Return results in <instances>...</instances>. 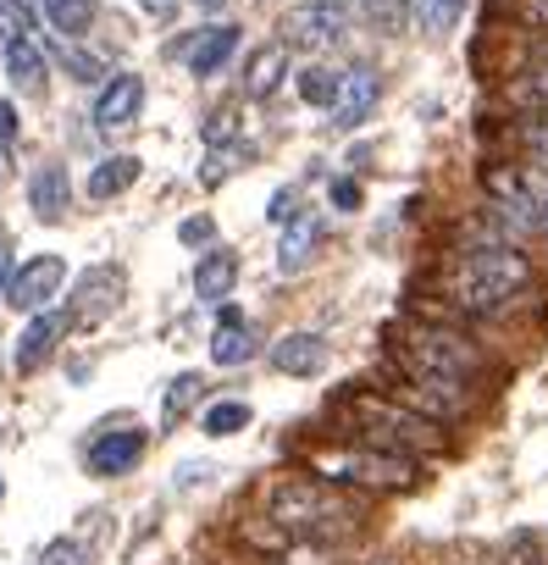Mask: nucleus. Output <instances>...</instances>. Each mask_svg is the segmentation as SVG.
<instances>
[{"label":"nucleus","instance_id":"nucleus-7","mask_svg":"<svg viewBox=\"0 0 548 565\" xmlns=\"http://www.w3.org/2000/svg\"><path fill=\"white\" fill-rule=\"evenodd\" d=\"M122 300H128V271H122L117 260H100V266H89V271L78 277L67 317H73L78 328H100V322H111V317L122 311Z\"/></svg>","mask_w":548,"mask_h":565},{"label":"nucleus","instance_id":"nucleus-33","mask_svg":"<svg viewBox=\"0 0 548 565\" xmlns=\"http://www.w3.org/2000/svg\"><path fill=\"white\" fill-rule=\"evenodd\" d=\"M294 205H300V189H294V183H283L278 194L266 200V222H278V227H283V222L294 216Z\"/></svg>","mask_w":548,"mask_h":565},{"label":"nucleus","instance_id":"nucleus-12","mask_svg":"<svg viewBox=\"0 0 548 565\" xmlns=\"http://www.w3.org/2000/svg\"><path fill=\"white\" fill-rule=\"evenodd\" d=\"M144 106V78L139 73H111L106 89L95 95V128H128Z\"/></svg>","mask_w":548,"mask_h":565},{"label":"nucleus","instance_id":"nucleus-11","mask_svg":"<svg viewBox=\"0 0 548 565\" xmlns=\"http://www.w3.org/2000/svg\"><path fill=\"white\" fill-rule=\"evenodd\" d=\"M67 311H29V328H23V339H18V372L23 377H34L51 355H56V344H62V333H67Z\"/></svg>","mask_w":548,"mask_h":565},{"label":"nucleus","instance_id":"nucleus-18","mask_svg":"<svg viewBox=\"0 0 548 565\" xmlns=\"http://www.w3.org/2000/svg\"><path fill=\"white\" fill-rule=\"evenodd\" d=\"M283 78H289V45H283V40L260 45V51L244 62V95H255V100H271V95L283 89Z\"/></svg>","mask_w":548,"mask_h":565},{"label":"nucleus","instance_id":"nucleus-45","mask_svg":"<svg viewBox=\"0 0 548 565\" xmlns=\"http://www.w3.org/2000/svg\"><path fill=\"white\" fill-rule=\"evenodd\" d=\"M194 7H205V12H216V7H222V0H194Z\"/></svg>","mask_w":548,"mask_h":565},{"label":"nucleus","instance_id":"nucleus-27","mask_svg":"<svg viewBox=\"0 0 548 565\" xmlns=\"http://www.w3.org/2000/svg\"><path fill=\"white\" fill-rule=\"evenodd\" d=\"M515 145L526 150V161H542L548 167V111H526L515 122Z\"/></svg>","mask_w":548,"mask_h":565},{"label":"nucleus","instance_id":"nucleus-47","mask_svg":"<svg viewBox=\"0 0 548 565\" xmlns=\"http://www.w3.org/2000/svg\"><path fill=\"white\" fill-rule=\"evenodd\" d=\"M537 62H548V40H542V45H537Z\"/></svg>","mask_w":548,"mask_h":565},{"label":"nucleus","instance_id":"nucleus-39","mask_svg":"<svg viewBox=\"0 0 548 565\" xmlns=\"http://www.w3.org/2000/svg\"><path fill=\"white\" fill-rule=\"evenodd\" d=\"M18 128H23V122H18V106H12V100H0V145H12Z\"/></svg>","mask_w":548,"mask_h":565},{"label":"nucleus","instance_id":"nucleus-22","mask_svg":"<svg viewBox=\"0 0 548 565\" xmlns=\"http://www.w3.org/2000/svg\"><path fill=\"white\" fill-rule=\"evenodd\" d=\"M139 156H106L100 167H89V200H117L139 183Z\"/></svg>","mask_w":548,"mask_h":565},{"label":"nucleus","instance_id":"nucleus-13","mask_svg":"<svg viewBox=\"0 0 548 565\" xmlns=\"http://www.w3.org/2000/svg\"><path fill=\"white\" fill-rule=\"evenodd\" d=\"M377 100H383V78H377L372 67L344 73V78H339V100H333V128H361Z\"/></svg>","mask_w":548,"mask_h":565},{"label":"nucleus","instance_id":"nucleus-26","mask_svg":"<svg viewBox=\"0 0 548 565\" xmlns=\"http://www.w3.org/2000/svg\"><path fill=\"white\" fill-rule=\"evenodd\" d=\"M200 372H183V377H172V388H166V399H161V416H166V427L172 422H183L189 411H194V399H200Z\"/></svg>","mask_w":548,"mask_h":565},{"label":"nucleus","instance_id":"nucleus-1","mask_svg":"<svg viewBox=\"0 0 548 565\" xmlns=\"http://www.w3.org/2000/svg\"><path fill=\"white\" fill-rule=\"evenodd\" d=\"M531 289V260L520 244H465V255L449 266V300L465 317H498Z\"/></svg>","mask_w":548,"mask_h":565},{"label":"nucleus","instance_id":"nucleus-3","mask_svg":"<svg viewBox=\"0 0 548 565\" xmlns=\"http://www.w3.org/2000/svg\"><path fill=\"white\" fill-rule=\"evenodd\" d=\"M394 366L399 372H421V377H449V383H471L482 372V350L443 328V322H399L394 328Z\"/></svg>","mask_w":548,"mask_h":565},{"label":"nucleus","instance_id":"nucleus-28","mask_svg":"<svg viewBox=\"0 0 548 565\" xmlns=\"http://www.w3.org/2000/svg\"><path fill=\"white\" fill-rule=\"evenodd\" d=\"M244 427H249V405H244V399H222V405L205 411V433H211V438H233V433H244Z\"/></svg>","mask_w":548,"mask_h":565},{"label":"nucleus","instance_id":"nucleus-37","mask_svg":"<svg viewBox=\"0 0 548 565\" xmlns=\"http://www.w3.org/2000/svg\"><path fill=\"white\" fill-rule=\"evenodd\" d=\"M178 238H183V244H205V238H211V216H189V222L178 227Z\"/></svg>","mask_w":548,"mask_h":565},{"label":"nucleus","instance_id":"nucleus-2","mask_svg":"<svg viewBox=\"0 0 548 565\" xmlns=\"http://www.w3.org/2000/svg\"><path fill=\"white\" fill-rule=\"evenodd\" d=\"M266 515L289 537H311V543H339L361 532V504L344 499L339 482H322V477H283L266 493Z\"/></svg>","mask_w":548,"mask_h":565},{"label":"nucleus","instance_id":"nucleus-4","mask_svg":"<svg viewBox=\"0 0 548 565\" xmlns=\"http://www.w3.org/2000/svg\"><path fill=\"white\" fill-rule=\"evenodd\" d=\"M339 411H344V416H355L361 438H366V444H377V449H394V455L443 449V427H438V422H427L421 411L399 405L394 394H366V388H355V394H344V399H339Z\"/></svg>","mask_w":548,"mask_h":565},{"label":"nucleus","instance_id":"nucleus-30","mask_svg":"<svg viewBox=\"0 0 548 565\" xmlns=\"http://www.w3.org/2000/svg\"><path fill=\"white\" fill-rule=\"evenodd\" d=\"M355 12H361L366 23H377L383 34H394V29L405 23V12H410V0H355Z\"/></svg>","mask_w":548,"mask_h":565},{"label":"nucleus","instance_id":"nucleus-14","mask_svg":"<svg viewBox=\"0 0 548 565\" xmlns=\"http://www.w3.org/2000/svg\"><path fill=\"white\" fill-rule=\"evenodd\" d=\"M144 444H150V433H139V427H128V433H100V438L89 444V471H95V477H128V471L144 460Z\"/></svg>","mask_w":548,"mask_h":565},{"label":"nucleus","instance_id":"nucleus-15","mask_svg":"<svg viewBox=\"0 0 548 565\" xmlns=\"http://www.w3.org/2000/svg\"><path fill=\"white\" fill-rule=\"evenodd\" d=\"M29 211H34L40 222H62V216L73 211V178H67L62 161L34 167V178H29Z\"/></svg>","mask_w":548,"mask_h":565},{"label":"nucleus","instance_id":"nucleus-9","mask_svg":"<svg viewBox=\"0 0 548 565\" xmlns=\"http://www.w3.org/2000/svg\"><path fill=\"white\" fill-rule=\"evenodd\" d=\"M62 282H67V260L45 249V255H34L29 266L12 271V282H7V306H18V311H45V306L62 295Z\"/></svg>","mask_w":548,"mask_h":565},{"label":"nucleus","instance_id":"nucleus-31","mask_svg":"<svg viewBox=\"0 0 548 565\" xmlns=\"http://www.w3.org/2000/svg\"><path fill=\"white\" fill-rule=\"evenodd\" d=\"M0 34L7 40H29L34 34V12L23 7V0H0Z\"/></svg>","mask_w":548,"mask_h":565},{"label":"nucleus","instance_id":"nucleus-20","mask_svg":"<svg viewBox=\"0 0 548 565\" xmlns=\"http://www.w3.org/2000/svg\"><path fill=\"white\" fill-rule=\"evenodd\" d=\"M0 62H7V78L18 84V95H45V84H51V67H45V56L34 51V40H7Z\"/></svg>","mask_w":548,"mask_h":565},{"label":"nucleus","instance_id":"nucleus-34","mask_svg":"<svg viewBox=\"0 0 548 565\" xmlns=\"http://www.w3.org/2000/svg\"><path fill=\"white\" fill-rule=\"evenodd\" d=\"M504 565H542L537 537H531V532H515V537H509V548H504Z\"/></svg>","mask_w":548,"mask_h":565},{"label":"nucleus","instance_id":"nucleus-35","mask_svg":"<svg viewBox=\"0 0 548 565\" xmlns=\"http://www.w3.org/2000/svg\"><path fill=\"white\" fill-rule=\"evenodd\" d=\"M40 565H84V548H78L73 537H56V543L40 554Z\"/></svg>","mask_w":548,"mask_h":565},{"label":"nucleus","instance_id":"nucleus-10","mask_svg":"<svg viewBox=\"0 0 548 565\" xmlns=\"http://www.w3.org/2000/svg\"><path fill=\"white\" fill-rule=\"evenodd\" d=\"M238 45H244V29H238V23H222V29H194V34L178 40L166 56H183L194 78H216V73L238 56Z\"/></svg>","mask_w":548,"mask_h":565},{"label":"nucleus","instance_id":"nucleus-25","mask_svg":"<svg viewBox=\"0 0 548 565\" xmlns=\"http://www.w3.org/2000/svg\"><path fill=\"white\" fill-rule=\"evenodd\" d=\"M339 78L344 73H333V67H305V73H294V89H300L305 106H333L339 100Z\"/></svg>","mask_w":548,"mask_h":565},{"label":"nucleus","instance_id":"nucleus-17","mask_svg":"<svg viewBox=\"0 0 548 565\" xmlns=\"http://www.w3.org/2000/svg\"><path fill=\"white\" fill-rule=\"evenodd\" d=\"M271 366L283 377H316L327 366V339L322 333H289V339L271 344Z\"/></svg>","mask_w":548,"mask_h":565},{"label":"nucleus","instance_id":"nucleus-36","mask_svg":"<svg viewBox=\"0 0 548 565\" xmlns=\"http://www.w3.org/2000/svg\"><path fill=\"white\" fill-rule=\"evenodd\" d=\"M333 205H339V211H355V205H361V183H355V178H339V183H333Z\"/></svg>","mask_w":548,"mask_h":565},{"label":"nucleus","instance_id":"nucleus-43","mask_svg":"<svg viewBox=\"0 0 548 565\" xmlns=\"http://www.w3.org/2000/svg\"><path fill=\"white\" fill-rule=\"evenodd\" d=\"M12 271H18V260H12V238H0V295H7Z\"/></svg>","mask_w":548,"mask_h":565},{"label":"nucleus","instance_id":"nucleus-8","mask_svg":"<svg viewBox=\"0 0 548 565\" xmlns=\"http://www.w3.org/2000/svg\"><path fill=\"white\" fill-rule=\"evenodd\" d=\"M283 45H311V51H327L350 34V0H305L283 18Z\"/></svg>","mask_w":548,"mask_h":565},{"label":"nucleus","instance_id":"nucleus-24","mask_svg":"<svg viewBox=\"0 0 548 565\" xmlns=\"http://www.w3.org/2000/svg\"><path fill=\"white\" fill-rule=\"evenodd\" d=\"M410 12H416V29H421L427 40H443V34L460 23L465 0H410Z\"/></svg>","mask_w":548,"mask_h":565},{"label":"nucleus","instance_id":"nucleus-21","mask_svg":"<svg viewBox=\"0 0 548 565\" xmlns=\"http://www.w3.org/2000/svg\"><path fill=\"white\" fill-rule=\"evenodd\" d=\"M233 282H238V255H227V249H211V255L194 266V295H200L205 306H222V300L233 295Z\"/></svg>","mask_w":548,"mask_h":565},{"label":"nucleus","instance_id":"nucleus-5","mask_svg":"<svg viewBox=\"0 0 548 565\" xmlns=\"http://www.w3.org/2000/svg\"><path fill=\"white\" fill-rule=\"evenodd\" d=\"M311 471L322 482H339V488H410L421 477L410 455H394V449H377V444L322 449V455H311Z\"/></svg>","mask_w":548,"mask_h":565},{"label":"nucleus","instance_id":"nucleus-16","mask_svg":"<svg viewBox=\"0 0 548 565\" xmlns=\"http://www.w3.org/2000/svg\"><path fill=\"white\" fill-rule=\"evenodd\" d=\"M316 244H322V216H316V211H294V216L283 222V238H278V271H283V277H300V271L311 266Z\"/></svg>","mask_w":548,"mask_h":565},{"label":"nucleus","instance_id":"nucleus-40","mask_svg":"<svg viewBox=\"0 0 548 565\" xmlns=\"http://www.w3.org/2000/svg\"><path fill=\"white\" fill-rule=\"evenodd\" d=\"M233 122H238L233 111H222V117H211V122H205V139H211V145H222V139H233Z\"/></svg>","mask_w":548,"mask_h":565},{"label":"nucleus","instance_id":"nucleus-44","mask_svg":"<svg viewBox=\"0 0 548 565\" xmlns=\"http://www.w3.org/2000/svg\"><path fill=\"white\" fill-rule=\"evenodd\" d=\"M7 167H12V161H7V145H0V183H7Z\"/></svg>","mask_w":548,"mask_h":565},{"label":"nucleus","instance_id":"nucleus-32","mask_svg":"<svg viewBox=\"0 0 548 565\" xmlns=\"http://www.w3.org/2000/svg\"><path fill=\"white\" fill-rule=\"evenodd\" d=\"M244 537H249L255 548H271V554L289 548V532H283L278 521H266V526H260V521H244Z\"/></svg>","mask_w":548,"mask_h":565},{"label":"nucleus","instance_id":"nucleus-42","mask_svg":"<svg viewBox=\"0 0 548 565\" xmlns=\"http://www.w3.org/2000/svg\"><path fill=\"white\" fill-rule=\"evenodd\" d=\"M227 172H233V156H211V161H205V172H200V183H222Z\"/></svg>","mask_w":548,"mask_h":565},{"label":"nucleus","instance_id":"nucleus-48","mask_svg":"<svg viewBox=\"0 0 548 565\" xmlns=\"http://www.w3.org/2000/svg\"><path fill=\"white\" fill-rule=\"evenodd\" d=\"M372 565H388V559H372Z\"/></svg>","mask_w":548,"mask_h":565},{"label":"nucleus","instance_id":"nucleus-38","mask_svg":"<svg viewBox=\"0 0 548 565\" xmlns=\"http://www.w3.org/2000/svg\"><path fill=\"white\" fill-rule=\"evenodd\" d=\"M520 23H531V29L548 34V0H520Z\"/></svg>","mask_w":548,"mask_h":565},{"label":"nucleus","instance_id":"nucleus-23","mask_svg":"<svg viewBox=\"0 0 548 565\" xmlns=\"http://www.w3.org/2000/svg\"><path fill=\"white\" fill-rule=\"evenodd\" d=\"M40 12L51 18L56 34L78 40V34H89V23H95V0H40Z\"/></svg>","mask_w":548,"mask_h":565},{"label":"nucleus","instance_id":"nucleus-41","mask_svg":"<svg viewBox=\"0 0 548 565\" xmlns=\"http://www.w3.org/2000/svg\"><path fill=\"white\" fill-rule=\"evenodd\" d=\"M62 62H67L73 73H84V84H89V78L100 73V67H95V56H84V51H62Z\"/></svg>","mask_w":548,"mask_h":565},{"label":"nucleus","instance_id":"nucleus-19","mask_svg":"<svg viewBox=\"0 0 548 565\" xmlns=\"http://www.w3.org/2000/svg\"><path fill=\"white\" fill-rule=\"evenodd\" d=\"M255 350H260L255 328H249L238 311L222 306V322H216V333H211V361H216V366H244V361H255Z\"/></svg>","mask_w":548,"mask_h":565},{"label":"nucleus","instance_id":"nucleus-46","mask_svg":"<svg viewBox=\"0 0 548 565\" xmlns=\"http://www.w3.org/2000/svg\"><path fill=\"white\" fill-rule=\"evenodd\" d=\"M144 7H150V12H166V0H144Z\"/></svg>","mask_w":548,"mask_h":565},{"label":"nucleus","instance_id":"nucleus-6","mask_svg":"<svg viewBox=\"0 0 548 565\" xmlns=\"http://www.w3.org/2000/svg\"><path fill=\"white\" fill-rule=\"evenodd\" d=\"M482 189H487V205H498L520 233H548V167L542 161L487 167Z\"/></svg>","mask_w":548,"mask_h":565},{"label":"nucleus","instance_id":"nucleus-29","mask_svg":"<svg viewBox=\"0 0 548 565\" xmlns=\"http://www.w3.org/2000/svg\"><path fill=\"white\" fill-rule=\"evenodd\" d=\"M509 95H515L526 111H548V62H537L531 73H520V78L509 84Z\"/></svg>","mask_w":548,"mask_h":565}]
</instances>
